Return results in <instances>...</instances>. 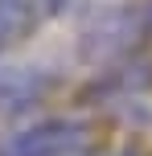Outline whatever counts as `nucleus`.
I'll list each match as a JSON object with an SVG mask.
<instances>
[{
	"label": "nucleus",
	"mask_w": 152,
	"mask_h": 156,
	"mask_svg": "<svg viewBox=\"0 0 152 156\" xmlns=\"http://www.w3.org/2000/svg\"><path fill=\"white\" fill-rule=\"evenodd\" d=\"M90 127L74 115H49L0 140V156H82Z\"/></svg>",
	"instance_id": "f257e3e1"
},
{
	"label": "nucleus",
	"mask_w": 152,
	"mask_h": 156,
	"mask_svg": "<svg viewBox=\"0 0 152 156\" xmlns=\"http://www.w3.org/2000/svg\"><path fill=\"white\" fill-rule=\"evenodd\" d=\"M49 90H54V78L45 70H29V66H8V70H0V119L29 111L33 103H41Z\"/></svg>",
	"instance_id": "f03ea898"
},
{
	"label": "nucleus",
	"mask_w": 152,
	"mask_h": 156,
	"mask_svg": "<svg viewBox=\"0 0 152 156\" xmlns=\"http://www.w3.org/2000/svg\"><path fill=\"white\" fill-rule=\"evenodd\" d=\"M8 37H12V29H8V21L0 16V49H4V41H8Z\"/></svg>",
	"instance_id": "7ed1b4c3"
},
{
	"label": "nucleus",
	"mask_w": 152,
	"mask_h": 156,
	"mask_svg": "<svg viewBox=\"0 0 152 156\" xmlns=\"http://www.w3.org/2000/svg\"><path fill=\"white\" fill-rule=\"evenodd\" d=\"M111 156H136V152H111Z\"/></svg>",
	"instance_id": "20e7f679"
}]
</instances>
